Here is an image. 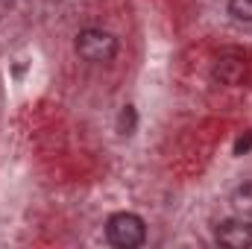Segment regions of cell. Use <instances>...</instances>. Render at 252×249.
<instances>
[{
	"label": "cell",
	"mask_w": 252,
	"mask_h": 249,
	"mask_svg": "<svg viewBox=\"0 0 252 249\" xmlns=\"http://www.w3.org/2000/svg\"><path fill=\"white\" fill-rule=\"evenodd\" d=\"M250 147H252V135H247V138H241V141L235 144V156H244Z\"/></svg>",
	"instance_id": "52a82bcc"
},
{
	"label": "cell",
	"mask_w": 252,
	"mask_h": 249,
	"mask_svg": "<svg viewBox=\"0 0 252 249\" xmlns=\"http://www.w3.org/2000/svg\"><path fill=\"white\" fill-rule=\"evenodd\" d=\"M229 12L238 21H252V0H229Z\"/></svg>",
	"instance_id": "5b68a950"
},
{
	"label": "cell",
	"mask_w": 252,
	"mask_h": 249,
	"mask_svg": "<svg viewBox=\"0 0 252 249\" xmlns=\"http://www.w3.org/2000/svg\"><path fill=\"white\" fill-rule=\"evenodd\" d=\"M214 79L223 82V85H241L247 79V62L238 59V56H220L214 62Z\"/></svg>",
	"instance_id": "277c9868"
},
{
	"label": "cell",
	"mask_w": 252,
	"mask_h": 249,
	"mask_svg": "<svg viewBox=\"0 0 252 249\" xmlns=\"http://www.w3.org/2000/svg\"><path fill=\"white\" fill-rule=\"evenodd\" d=\"M106 238H109L112 247H118V249H135L147 241V226H144V220L138 214L118 211L106 223Z\"/></svg>",
	"instance_id": "6da1fadb"
},
{
	"label": "cell",
	"mask_w": 252,
	"mask_h": 249,
	"mask_svg": "<svg viewBox=\"0 0 252 249\" xmlns=\"http://www.w3.org/2000/svg\"><path fill=\"white\" fill-rule=\"evenodd\" d=\"M76 53L85 62L106 64L118 56V38L106 30H82L76 35Z\"/></svg>",
	"instance_id": "7a4b0ae2"
},
{
	"label": "cell",
	"mask_w": 252,
	"mask_h": 249,
	"mask_svg": "<svg viewBox=\"0 0 252 249\" xmlns=\"http://www.w3.org/2000/svg\"><path fill=\"white\" fill-rule=\"evenodd\" d=\"M132 124H135V115H132V109L126 106V112L121 115V129H124V135H129V129H132Z\"/></svg>",
	"instance_id": "8992f818"
},
{
	"label": "cell",
	"mask_w": 252,
	"mask_h": 249,
	"mask_svg": "<svg viewBox=\"0 0 252 249\" xmlns=\"http://www.w3.org/2000/svg\"><path fill=\"white\" fill-rule=\"evenodd\" d=\"M217 241L229 249H247L252 247V223L250 220H223L217 226Z\"/></svg>",
	"instance_id": "3957f363"
}]
</instances>
